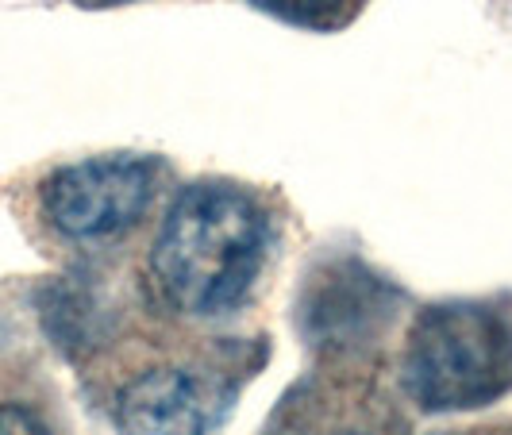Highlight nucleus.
<instances>
[{
  "label": "nucleus",
  "instance_id": "nucleus-4",
  "mask_svg": "<svg viewBox=\"0 0 512 435\" xmlns=\"http://www.w3.org/2000/svg\"><path fill=\"white\" fill-rule=\"evenodd\" d=\"M231 405L220 374L162 362L116 389L112 420L124 435H216Z\"/></svg>",
  "mask_w": 512,
  "mask_h": 435
},
{
  "label": "nucleus",
  "instance_id": "nucleus-7",
  "mask_svg": "<svg viewBox=\"0 0 512 435\" xmlns=\"http://www.w3.org/2000/svg\"><path fill=\"white\" fill-rule=\"evenodd\" d=\"M0 435H51V432L24 405H0Z\"/></svg>",
  "mask_w": 512,
  "mask_h": 435
},
{
  "label": "nucleus",
  "instance_id": "nucleus-5",
  "mask_svg": "<svg viewBox=\"0 0 512 435\" xmlns=\"http://www.w3.org/2000/svg\"><path fill=\"white\" fill-rule=\"evenodd\" d=\"M278 435H405V424L382 401L374 397L347 401L343 389H335L332 405H328V393L308 401L297 397L293 420Z\"/></svg>",
  "mask_w": 512,
  "mask_h": 435
},
{
  "label": "nucleus",
  "instance_id": "nucleus-1",
  "mask_svg": "<svg viewBox=\"0 0 512 435\" xmlns=\"http://www.w3.org/2000/svg\"><path fill=\"white\" fill-rule=\"evenodd\" d=\"M270 255V216L251 189L197 181L170 201L151 243V282L193 320H220L255 293Z\"/></svg>",
  "mask_w": 512,
  "mask_h": 435
},
{
  "label": "nucleus",
  "instance_id": "nucleus-6",
  "mask_svg": "<svg viewBox=\"0 0 512 435\" xmlns=\"http://www.w3.org/2000/svg\"><path fill=\"white\" fill-rule=\"evenodd\" d=\"M255 4L282 12L289 20H301V24H332L351 0H255Z\"/></svg>",
  "mask_w": 512,
  "mask_h": 435
},
{
  "label": "nucleus",
  "instance_id": "nucleus-3",
  "mask_svg": "<svg viewBox=\"0 0 512 435\" xmlns=\"http://www.w3.org/2000/svg\"><path fill=\"white\" fill-rule=\"evenodd\" d=\"M158 166L139 154H104L54 170L43 181V216L77 243L116 239L151 208Z\"/></svg>",
  "mask_w": 512,
  "mask_h": 435
},
{
  "label": "nucleus",
  "instance_id": "nucleus-2",
  "mask_svg": "<svg viewBox=\"0 0 512 435\" xmlns=\"http://www.w3.org/2000/svg\"><path fill=\"white\" fill-rule=\"evenodd\" d=\"M401 385L424 412L486 409L512 389V312L493 301L428 305L409 328Z\"/></svg>",
  "mask_w": 512,
  "mask_h": 435
}]
</instances>
